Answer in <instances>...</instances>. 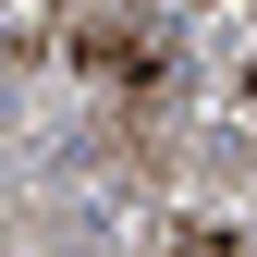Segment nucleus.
Wrapping results in <instances>:
<instances>
[{"instance_id":"obj_1","label":"nucleus","mask_w":257,"mask_h":257,"mask_svg":"<svg viewBox=\"0 0 257 257\" xmlns=\"http://www.w3.org/2000/svg\"><path fill=\"white\" fill-rule=\"evenodd\" d=\"M61 49H74V61H86L98 86H159V74H172V49H159L147 25H74Z\"/></svg>"}]
</instances>
